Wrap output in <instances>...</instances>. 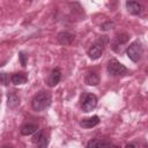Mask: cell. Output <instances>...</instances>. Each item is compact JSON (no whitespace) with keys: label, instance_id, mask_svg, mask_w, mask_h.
Returning <instances> with one entry per match:
<instances>
[{"label":"cell","instance_id":"6da1fadb","mask_svg":"<svg viewBox=\"0 0 148 148\" xmlns=\"http://www.w3.org/2000/svg\"><path fill=\"white\" fill-rule=\"evenodd\" d=\"M52 103V96H51V92L50 91H46V90H42L39 92H37L32 101H31V106H32V110L36 111V112H40V111H44L46 110Z\"/></svg>","mask_w":148,"mask_h":148},{"label":"cell","instance_id":"7a4b0ae2","mask_svg":"<svg viewBox=\"0 0 148 148\" xmlns=\"http://www.w3.org/2000/svg\"><path fill=\"white\" fill-rule=\"evenodd\" d=\"M126 53H127V57L133 61V62H138L141 57H142V53H143V47L141 45L140 42H133L130 44V46L127 47L126 50Z\"/></svg>","mask_w":148,"mask_h":148},{"label":"cell","instance_id":"3957f363","mask_svg":"<svg viewBox=\"0 0 148 148\" xmlns=\"http://www.w3.org/2000/svg\"><path fill=\"white\" fill-rule=\"evenodd\" d=\"M108 72L113 76H119V75H125L127 73V68L123 64H120L118 60L112 59L108 64Z\"/></svg>","mask_w":148,"mask_h":148},{"label":"cell","instance_id":"277c9868","mask_svg":"<svg viewBox=\"0 0 148 148\" xmlns=\"http://www.w3.org/2000/svg\"><path fill=\"white\" fill-rule=\"evenodd\" d=\"M97 105V97L94 94H87L82 102V110L84 112L92 111Z\"/></svg>","mask_w":148,"mask_h":148},{"label":"cell","instance_id":"5b68a950","mask_svg":"<svg viewBox=\"0 0 148 148\" xmlns=\"http://www.w3.org/2000/svg\"><path fill=\"white\" fill-rule=\"evenodd\" d=\"M103 51H104V43H102V40H98L90 46V49L88 50V56L90 59L96 60L102 56Z\"/></svg>","mask_w":148,"mask_h":148},{"label":"cell","instance_id":"8992f818","mask_svg":"<svg viewBox=\"0 0 148 148\" xmlns=\"http://www.w3.org/2000/svg\"><path fill=\"white\" fill-rule=\"evenodd\" d=\"M74 38H75V35L74 34H71L68 31H61L57 36L58 42L60 44H62V45H69V44H72V42L74 40Z\"/></svg>","mask_w":148,"mask_h":148},{"label":"cell","instance_id":"52a82bcc","mask_svg":"<svg viewBox=\"0 0 148 148\" xmlns=\"http://www.w3.org/2000/svg\"><path fill=\"white\" fill-rule=\"evenodd\" d=\"M60 80H61V71L59 68H54L52 69V72L47 77V84L50 87H54L60 82Z\"/></svg>","mask_w":148,"mask_h":148},{"label":"cell","instance_id":"ba28073f","mask_svg":"<svg viewBox=\"0 0 148 148\" xmlns=\"http://www.w3.org/2000/svg\"><path fill=\"white\" fill-rule=\"evenodd\" d=\"M99 124V117L98 116H92L89 118H84L80 121V126H82L83 128H91L96 125Z\"/></svg>","mask_w":148,"mask_h":148},{"label":"cell","instance_id":"9c48e42d","mask_svg":"<svg viewBox=\"0 0 148 148\" xmlns=\"http://www.w3.org/2000/svg\"><path fill=\"white\" fill-rule=\"evenodd\" d=\"M37 131H38V126H37V124H34V123H27V124L22 125L21 130H20L22 135H31V134L36 133Z\"/></svg>","mask_w":148,"mask_h":148},{"label":"cell","instance_id":"30bf717a","mask_svg":"<svg viewBox=\"0 0 148 148\" xmlns=\"http://www.w3.org/2000/svg\"><path fill=\"white\" fill-rule=\"evenodd\" d=\"M10 81L12 83L18 86V84H24L27 81H28V76L25 73H22V72H18V73H14L12 76H10Z\"/></svg>","mask_w":148,"mask_h":148},{"label":"cell","instance_id":"8fae6325","mask_svg":"<svg viewBox=\"0 0 148 148\" xmlns=\"http://www.w3.org/2000/svg\"><path fill=\"white\" fill-rule=\"evenodd\" d=\"M126 8L130 14L132 15H139L141 13V5L136 1H127L126 2Z\"/></svg>","mask_w":148,"mask_h":148},{"label":"cell","instance_id":"7c38bea8","mask_svg":"<svg viewBox=\"0 0 148 148\" xmlns=\"http://www.w3.org/2000/svg\"><path fill=\"white\" fill-rule=\"evenodd\" d=\"M8 101H7V104L9 106V109H15L20 105V97L15 92V91H10L8 92Z\"/></svg>","mask_w":148,"mask_h":148},{"label":"cell","instance_id":"4fadbf2b","mask_svg":"<svg viewBox=\"0 0 148 148\" xmlns=\"http://www.w3.org/2000/svg\"><path fill=\"white\" fill-rule=\"evenodd\" d=\"M127 40H128V35L127 34H119V35H117L114 40H113V43H112V49L116 51L117 46H120V45L125 44Z\"/></svg>","mask_w":148,"mask_h":148},{"label":"cell","instance_id":"5bb4252c","mask_svg":"<svg viewBox=\"0 0 148 148\" xmlns=\"http://www.w3.org/2000/svg\"><path fill=\"white\" fill-rule=\"evenodd\" d=\"M86 83L88 86H97L99 83V75L96 72H90L86 76Z\"/></svg>","mask_w":148,"mask_h":148},{"label":"cell","instance_id":"9a60e30c","mask_svg":"<svg viewBox=\"0 0 148 148\" xmlns=\"http://www.w3.org/2000/svg\"><path fill=\"white\" fill-rule=\"evenodd\" d=\"M106 146V142L101 139H92L88 142L87 148H104Z\"/></svg>","mask_w":148,"mask_h":148},{"label":"cell","instance_id":"2e32d148","mask_svg":"<svg viewBox=\"0 0 148 148\" xmlns=\"http://www.w3.org/2000/svg\"><path fill=\"white\" fill-rule=\"evenodd\" d=\"M47 142H49V140H47V138L43 134V136L37 141V145H38V148H46L47 147Z\"/></svg>","mask_w":148,"mask_h":148},{"label":"cell","instance_id":"e0dca14e","mask_svg":"<svg viewBox=\"0 0 148 148\" xmlns=\"http://www.w3.org/2000/svg\"><path fill=\"white\" fill-rule=\"evenodd\" d=\"M0 83H2L3 86L9 84V75L7 73H1L0 74Z\"/></svg>","mask_w":148,"mask_h":148},{"label":"cell","instance_id":"ac0fdd59","mask_svg":"<svg viewBox=\"0 0 148 148\" xmlns=\"http://www.w3.org/2000/svg\"><path fill=\"white\" fill-rule=\"evenodd\" d=\"M113 27H114V24H113V22H111V21H108V22H104V23L101 24V29L104 30V31H108V30L112 29Z\"/></svg>","mask_w":148,"mask_h":148},{"label":"cell","instance_id":"d6986e66","mask_svg":"<svg viewBox=\"0 0 148 148\" xmlns=\"http://www.w3.org/2000/svg\"><path fill=\"white\" fill-rule=\"evenodd\" d=\"M18 58H20V62L22 66H25L27 65V61H28V56L24 53V52H20L18 53Z\"/></svg>","mask_w":148,"mask_h":148},{"label":"cell","instance_id":"ffe728a7","mask_svg":"<svg viewBox=\"0 0 148 148\" xmlns=\"http://www.w3.org/2000/svg\"><path fill=\"white\" fill-rule=\"evenodd\" d=\"M43 134H44V132H43V131H38V133L34 136V142H37V141L43 136Z\"/></svg>","mask_w":148,"mask_h":148},{"label":"cell","instance_id":"44dd1931","mask_svg":"<svg viewBox=\"0 0 148 148\" xmlns=\"http://www.w3.org/2000/svg\"><path fill=\"white\" fill-rule=\"evenodd\" d=\"M125 148H136V147H135L134 145H132V143H130V145H127V146H126Z\"/></svg>","mask_w":148,"mask_h":148},{"label":"cell","instance_id":"7402d4cb","mask_svg":"<svg viewBox=\"0 0 148 148\" xmlns=\"http://www.w3.org/2000/svg\"><path fill=\"white\" fill-rule=\"evenodd\" d=\"M2 148H13V147H12V146H8V145H7V146H3Z\"/></svg>","mask_w":148,"mask_h":148},{"label":"cell","instance_id":"603a6c76","mask_svg":"<svg viewBox=\"0 0 148 148\" xmlns=\"http://www.w3.org/2000/svg\"><path fill=\"white\" fill-rule=\"evenodd\" d=\"M110 148H120V147H118V146H111Z\"/></svg>","mask_w":148,"mask_h":148},{"label":"cell","instance_id":"cb8c5ba5","mask_svg":"<svg viewBox=\"0 0 148 148\" xmlns=\"http://www.w3.org/2000/svg\"><path fill=\"white\" fill-rule=\"evenodd\" d=\"M0 66H2V65H1V62H0Z\"/></svg>","mask_w":148,"mask_h":148}]
</instances>
